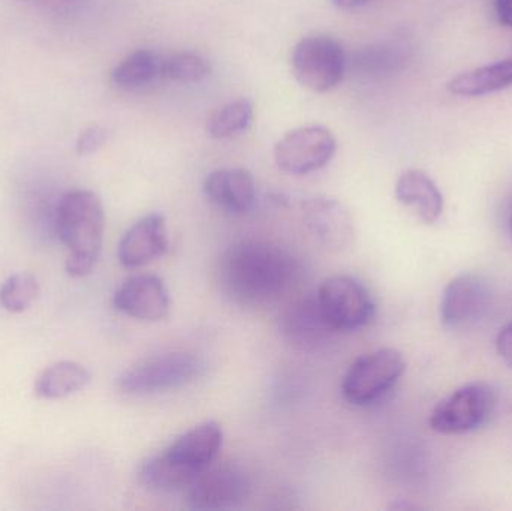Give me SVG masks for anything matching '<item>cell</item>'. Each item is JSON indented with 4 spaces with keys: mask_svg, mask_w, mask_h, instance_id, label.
I'll use <instances>...</instances> for the list:
<instances>
[{
    "mask_svg": "<svg viewBox=\"0 0 512 511\" xmlns=\"http://www.w3.org/2000/svg\"><path fill=\"white\" fill-rule=\"evenodd\" d=\"M186 491V503L191 509H233L248 500L251 480L239 465H212Z\"/></svg>",
    "mask_w": 512,
    "mask_h": 511,
    "instance_id": "10",
    "label": "cell"
},
{
    "mask_svg": "<svg viewBox=\"0 0 512 511\" xmlns=\"http://www.w3.org/2000/svg\"><path fill=\"white\" fill-rule=\"evenodd\" d=\"M345 50L327 35H313L301 39L292 51L291 66L294 77L306 89L316 93L328 92L339 86L345 75Z\"/></svg>",
    "mask_w": 512,
    "mask_h": 511,
    "instance_id": "7",
    "label": "cell"
},
{
    "mask_svg": "<svg viewBox=\"0 0 512 511\" xmlns=\"http://www.w3.org/2000/svg\"><path fill=\"white\" fill-rule=\"evenodd\" d=\"M280 329L289 342L301 348L319 344L328 333L334 332L325 321L315 296L294 303L283 315Z\"/></svg>",
    "mask_w": 512,
    "mask_h": 511,
    "instance_id": "17",
    "label": "cell"
},
{
    "mask_svg": "<svg viewBox=\"0 0 512 511\" xmlns=\"http://www.w3.org/2000/svg\"><path fill=\"white\" fill-rule=\"evenodd\" d=\"M224 432L218 422L201 423L177 438L167 450L146 459L138 468V480L153 492L188 489L215 464Z\"/></svg>",
    "mask_w": 512,
    "mask_h": 511,
    "instance_id": "2",
    "label": "cell"
},
{
    "mask_svg": "<svg viewBox=\"0 0 512 511\" xmlns=\"http://www.w3.org/2000/svg\"><path fill=\"white\" fill-rule=\"evenodd\" d=\"M56 228L68 251L66 272L74 278L90 275L101 257L105 212L101 198L92 191H71L60 198Z\"/></svg>",
    "mask_w": 512,
    "mask_h": 511,
    "instance_id": "3",
    "label": "cell"
},
{
    "mask_svg": "<svg viewBox=\"0 0 512 511\" xmlns=\"http://www.w3.org/2000/svg\"><path fill=\"white\" fill-rule=\"evenodd\" d=\"M337 140L325 126L309 125L286 132L273 156L277 168L291 176H304L321 170L336 155Z\"/></svg>",
    "mask_w": 512,
    "mask_h": 511,
    "instance_id": "9",
    "label": "cell"
},
{
    "mask_svg": "<svg viewBox=\"0 0 512 511\" xmlns=\"http://www.w3.org/2000/svg\"><path fill=\"white\" fill-rule=\"evenodd\" d=\"M114 308L140 321L164 320L170 312L167 285L155 275H135L126 279L114 294Z\"/></svg>",
    "mask_w": 512,
    "mask_h": 511,
    "instance_id": "13",
    "label": "cell"
},
{
    "mask_svg": "<svg viewBox=\"0 0 512 511\" xmlns=\"http://www.w3.org/2000/svg\"><path fill=\"white\" fill-rule=\"evenodd\" d=\"M325 321L334 332L357 330L375 317V302L367 288L348 275L325 279L315 294Z\"/></svg>",
    "mask_w": 512,
    "mask_h": 511,
    "instance_id": "5",
    "label": "cell"
},
{
    "mask_svg": "<svg viewBox=\"0 0 512 511\" xmlns=\"http://www.w3.org/2000/svg\"><path fill=\"white\" fill-rule=\"evenodd\" d=\"M294 257L265 240H243L219 261V284L233 302L251 308L271 305L288 293L297 279Z\"/></svg>",
    "mask_w": 512,
    "mask_h": 511,
    "instance_id": "1",
    "label": "cell"
},
{
    "mask_svg": "<svg viewBox=\"0 0 512 511\" xmlns=\"http://www.w3.org/2000/svg\"><path fill=\"white\" fill-rule=\"evenodd\" d=\"M108 134L101 126H92L81 132L77 140V153L80 156L92 155L107 143Z\"/></svg>",
    "mask_w": 512,
    "mask_h": 511,
    "instance_id": "25",
    "label": "cell"
},
{
    "mask_svg": "<svg viewBox=\"0 0 512 511\" xmlns=\"http://www.w3.org/2000/svg\"><path fill=\"white\" fill-rule=\"evenodd\" d=\"M162 63L164 59L153 51H134L113 69L111 81L120 89H141L162 78Z\"/></svg>",
    "mask_w": 512,
    "mask_h": 511,
    "instance_id": "21",
    "label": "cell"
},
{
    "mask_svg": "<svg viewBox=\"0 0 512 511\" xmlns=\"http://www.w3.org/2000/svg\"><path fill=\"white\" fill-rule=\"evenodd\" d=\"M510 230H511V234H512V213H511V218H510Z\"/></svg>",
    "mask_w": 512,
    "mask_h": 511,
    "instance_id": "29",
    "label": "cell"
},
{
    "mask_svg": "<svg viewBox=\"0 0 512 511\" xmlns=\"http://www.w3.org/2000/svg\"><path fill=\"white\" fill-rule=\"evenodd\" d=\"M495 8L499 21L512 29V0H496Z\"/></svg>",
    "mask_w": 512,
    "mask_h": 511,
    "instance_id": "27",
    "label": "cell"
},
{
    "mask_svg": "<svg viewBox=\"0 0 512 511\" xmlns=\"http://www.w3.org/2000/svg\"><path fill=\"white\" fill-rule=\"evenodd\" d=\"M411 50L400 41L376 42L352 56V69L361 77L381 78L402 71L408 65Z\"/></svg>",
    "mask_w": 512,
    "mask_h": 511,
    "instance_id": "18",
    "label": "cell"
},
{
    "mask_svg": "<svg viewBox=\"0 0 512 511\" xmlns=\"http://www.w3.org/2000/svg\"><path fill=\"white\" fill-rule=\"evenodd\" d=\"M370 2H373V0H331V3L339 9L361 8V6Z\"/></svg>",
    "mask_w": 512,
    "mask_h": 511,
    "instance_id": "28",
    "label": "cell"
},
{
    "mask_svg": "<svg viewBox=\"0 0 512 511\" xmlns=\"http://www.w3.org/2000/svg\"><path fill=\"white\" fill-rule=\"evenodd\" d=\"M496 350H498V354L504 360L505 365L512 369V323L507 324L499 332L498 339H496Z\"/></svg>",
    "mask_w": 512,
    "mask_h": 511,
    "instance_id": "26",
    "label": "cell"
},
{
    "mask_svg": "<svg viewBox=\"0 0 512 511\" xmlns=\"http://www.w3.org/2000/svg\"><path fill=\"white\" fill-rule=\"evenodd\" d=\"M92 374L77 362H57L48 366L35 384L36 396L42 399L68 398L89 386Z\"/></svg>",
    "mask_w": 512,
    "mask_h": 511,
    "instance_id": "20",
    "label": "cell"
},
{
    "mask_svg": "<svg viewBox=\"0 0 512 511\" xmlns=\"http://www.w3.org/2000/svg\"><path fill=\"white\" fill-rule=\"evenodd\" d=\"M212 68L203 56L197 53H177L162 63V78L180 84H195L206 80Z\"/></svg>",
    "mask_w": 512,
    "mask_h": 511,
    "instance_id": "24",
    "label": "cell"
},
{
    "mask_svg": "<svg viewBox=\"0 0 512 511\" xmlns=\"http://www.w3.org/2000/svg\"><path fill=\"white\" fill-rule=\"evenodd\" d=\"M39 296L38 279L32 273H15L0 287V305L12 314L27 311Z\"/></svg>",
    "mask_w": 512,
    "mask_h": 511,
    "instance_id": "23",
    "label": "cell"
},
{
    "mask_svg": "<svg viewBox=\"0 0 512 511\" xmlns=\"http://www.w3.org/2000/svg\"><path fill=\"white\" fill-rule=\"evenodd\" d=\"M448 92L456 96L490 95L512 87V56L492 65L481 66L457 75L448 83Z\"/></svg>",
    "mask_w": 512,
    "mask_h": 511,
    "instance_id": "19",
    "label": "cell"
},
{
    "mask_svg": "<svg viewBox=\"0 0 512 511\" xmlns=\"http://www.w3.org/2000/svg\"><path fill=\"white\" fill-rule=\"evenodd\" d=\"M254 120V105L248 98L236 99L216 111L210 119L207 131L215 140L237 137L251 128Z\"/></svg>",
    "mask_w": 512,
    "mask_h": 511,
    "instance_id": "22",
    "label": "cell"
},
{
    "mask_svg": "<svg viewBox=\"0 0 512 511\" xmlns=\"http://www.w3.org/2000/svg\"><path fill=\"white\" fill-rule=\"evenodd\" d=\"M397 201L414 209L426 224L438 221L444 212V197L429 174L421 170H406L400 174L394 188Z\"/></svg>",
    "mask_w": 512,
    "mask_h": 511,
    "instance_id": "16",
    "label": "cell"
},
{
    "mask_svg": "<svg viewBox=\"0 0 512 511\" xmlns=\"http://www.w3.org/2000/svg\"><path fill=\"white\" fill-rule=\"evenodd\" d=\"M204 192L219 209L230 213L248 212L256 198L254 177L245 168L213 171L206 177Z\"/></svg>",
    "mask_w": 512,
    "mask_h": 511,
    "instance_id": "15",
    "label": "cell"
},
{
    "mask_svg": "<svg viewBox=\"0 0 512 511\" xmlns=\"http://www.w3.org/2000/svg\"><path fill=\"white\" fill-rule=\"evenodd\" d=\"M168 249V233L165 218L150 213L135 222L119 243L117 257L120 264L135 269L158 260Z\"/></svg>",
    "mask_w": 512,
    "mask_h": 511,
    "instance_id": "14",
    "label": "cell"
},
{
    "mask_svg": "<svg viewBox=\"0 0 512 511\" xmlns=\"http://www.w3.org/2000/svg\"><path fill=\"white\" fill-rule=\"evenodd\" d=\"M406 371L405 357L393 348H382L352 363L342 383V393L352 405L372 404L396 386Z\"/></svg>",
    "mask_w": 512,
    "mask_h": 511,
    "instance_id": "6",
    "label": "cell"
},
{
    "mask_svg": "<svg viewBox=\"0 0 512 511\" xmlns=\"http://www.w3.org/2000/svg\"><path fill=\"white\" fill-rule=\"evenodd\" d=\"M490 303L492 290L483 276L474 273L457 276L442 296V324L451 330L466 329L486 315Z\"/></svg>",
    "mask_w": 512,
    "mask_h": 511,
    "instance_id": "11",
    "label": "cell"
},
{
    "mask_svg": "<svg viewBox=\"0 0 512 511\" xmlns=\"http://www.w3.org/2000/svg\"><path fill=\"white\" fill-rule=\"evenodd\" d=\"M303 219L309 233L331 251H345L354 245L355 224L351 212L336 198H309L303 203Z\"/></svg>",
    "mask_w": 512,
    "mask_h": 511,
    "instance_id": "12",
    "label": "cell"
},
{
    "mask_svg": "<svg viewBox=\"0 0 512 511\" xmlns=\"http://www.w3.org/2000/svg\"><path fill=\"white\" fill-rule=\"evenodd\" d=\"M206 372V362L186 351L150 357L117 378V389L125 395H152L180 389L194 383Z\"/></svg>",
    "mask_w": 512,
    "mask_h": 511,
    "instance_id": "4",
    "label": "cell"
},
{
    "mask_svg": "<svg viewBox=\"0 0 512 511\" xmlns=\"http://www.w3.org/2000/svg\"><path fill=\"white\" fill-rule=\"evenodd\" d=\"M495 402V392L489 384H466L436 405L430 416V428L444 435L477 431L489 422Z\"/></svg>",
    "mask_w": 512,
    "mask_h": 511,
    "instance_id": "8",
    "label": "cell"
}]
</instances>
